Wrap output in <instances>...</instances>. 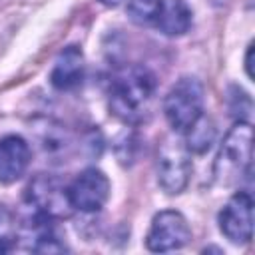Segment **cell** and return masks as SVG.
I'll return each instance as SVG.
<instances>
[{"instance_id": "6da1fadb", "label": "cell", "mask_w": 255, "mask_h": 255, "mask_svg": "<svg viewBox=\"0 0 255 255\" xmlns=\"http://www.w3.org/2000/svg\"><path fill=\"white\" fill-rule=\"evenodd\" d=\"M153 94L155 76L145 66H128L110 84V110L126 124H139L149 114Z\"/></svg>"}, {"instance_id": "7a4b0ae2", "label": "cell", "mask_w": 255, "mask_h": 255, "mask_svg": "<svg viewBox=\"0 0 255 255\" xmlns=\"http://www.w3.org/2000/svg\"><path fill=\"white\" fill-rule=\"evenodd\" d=\"M251 145L253 129L249 122L239 120L225 135L217 159H215V179L221 185L237 183L241 177L249 175L251 167Z\"/></svg>"}, {"instance_id": "3957f363", "label": "cell", "mask_w": 255, "mask_h": 255, "mask_svg": "<svg viewBox=\"0 0 255 255\" xmlns=\"http://www.w3.org/2000/svg\"><path fill=\"white\" fill-rule=\"evenodd\" d=\"M163 114L175 131L185 133L203 116V86L195 78H179L163 100Z\"/></svg>"}, {"instance_id": "277c9868", "label": "cell", "mask_w": 255, "mask_h": 255, "mask_svg": "<svg viewBox=\"0 0 255 255\" xmlns=\"http://www.w3.org/2000/svg\"><path fill=\"white\" fill-rule=\"evenodd\" d=\"M26 203L32 211H38L50 219H66L74 207L68 195V187L54 175L40 173L26 187Z\"/></svg>"}, {"instance_id": "5b68a950", "label": "cell", "mask_w": 255, "mask_h": 255, "mask_svg": "<svg viewBox=\"0 0 255 255\" xmlns=\"http://www.w3.org/2000/svg\"><path fill=\"white\" fill-rule=\"evenodd\" d=\"M155 169H157V183L165 193L169 195L181 193L187 187L191 175V159L185 143L167 137L157 151Z\"/></svg>"}, {"instance_id": "8992f818", "label": "cell", "mask_w": 255, "mask_h": 255, "mask_svg": "<svg viewBox=\"0 0 255 255\" xmlns=\"http://www.w3.org/2000/svg\"><path fill=\"white\" fill-rule=\"evenodd\" d=\"M189 239H191V231H189L185 217L179 211L165 209L153 217L151 227L145 237V247L155 253L175 251L187 245Z\"/></svg>"}, {"instance_id": "52a82bcc", "label": "cell", "mask_w": 255, "mask_h": 255, "mask_svg": "<svg viewBox=\"0 0 255 255\" xmlns=\"http://www.w3.org/2000/svg\"><path fill=\"white\" fill-rule=\"evenodd\" d=\"M221 233L237 245L249 243L253 235V199L247 191H237L219 211Z\"/></svg>"}, {"instance_id": "ba28073f", "label": "cell", "mask_w": 255, "mask_h": 255, "mask_svg": "<svg viewBox=\"0 0 255 255\" xmlns=\"http://www.w3.org/2000/svg\"><path fill=\"white\" fill-rule=\"evenodd\" d=\"M72 207L84 213H96L110 197V179L96 167L84 169L68 187Z\"/></svg>"}, {"instance_id": "9c48e42d", "label": "cell", "mask_w": 255, "mask_h": 255, "mask_svg": "<svg viewBox=\"0 0 255 255\" xmlns=\"http://www.w3.org/2000/svg\"><path fill=\"white\" fill-rule=\"evenodd\" d=\"M30 165V145L20 135L0 139V183H12L24 175Z\"/></svg>"}, {"instance_id": "30bf717a", "label": "cell", "mask_w": 255, "mask_h": 255, "mask_svg": "<svg viewBox=\"0 0 255 255\" xmlns=\"http://www.w3.org/2000/svg\"><path fill=\"white\" fill-rule=\"evenodd\" d=\"M84 80V54L78 46L64 48L50 72V84L56 90H74Z\"/></svg>"}, {"instance_id": "8fae6325", "label": "cell", "mask_w": 255, "mask_h": 255, "mask_svg": "<svg viewBox=\"0 0 255 255\" xmlns=\"http://www.w3.org/2000/svg\"><path fill=\"white\" fill-rule=\"evenodd\" d=\"M155 26L167 36H181L191 26V10L183 0L163 2V10L155 22Z\"/></svg>"}, {"instance_id": "7c38bea8", "label": "cell", "mask_w": 255, "mask_h": 255, "mask_svg": "<svg viewBox=\"0 0 255 255\" xmlns=\"http://www.w3.org/2000/svg\"><path fill=\"white\" fill-rule=\"evenodd\" d=\"M213 137H215V128H213V122L205 116H201L187 131H185V147L189 151H195V153H203L205 149H209V145L213 143Z\"/></svg>"}, {"instance_id": "4fadbf2b", "label": "cell", "mask_w": 255, "mask_h": 255, "mask_svg": "<svg viewBox=\"0 0 255 255\" xmlns=\"http://www.w3.org/2000/svg\"><path fill=\"white\" fill-rule=\"evenodd\" d=\"M163 10V0H129L128 14L135 24H155Z\"/></svg>"}, {"instance_id": "5bb4252c", "label": "cell", "mask_w": 255, "mask_h": 255, "mask_svg": "<svg viewBox=\"0 0 255 255\" xmlns=\"http://www.w3.org/2000/svg\"><path fill=\"white\" fill-rule=\"evenodd\" d=\"M251 56H253V44H249L247 48V56H245V70H247V76L253 78V64H251Z\"/></svg>"}, {"instance_id": "9a60e30c", "label": "cell", "mask_w": 255, "mask_h": 255, "mask_svg": "<svg viewBox=\"0 0 255 255\" xmlns=\"http://www.w3.org/2000/svg\"><path fill=\"white\" fill-rule=\"evenodd\" d=\"M102 4H106V6H118V4H122V2H126V0H100Z\"/></svg>"}]
</instances>
